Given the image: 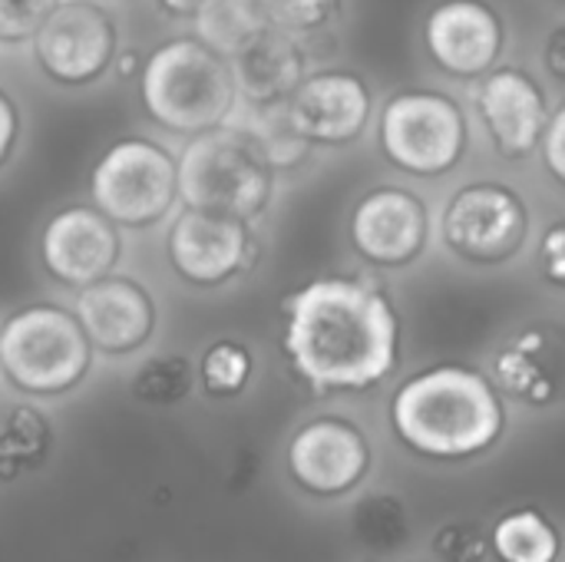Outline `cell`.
I'll return each instance as SVG.
<instances>
[{"instance_id":"6da1fadb","label":"cell","mask_w":565,"mask_h":562,"mask_svg":"<svg viewBox=\"0 0 565 562\" xmlns=\"http://www.w3.org/2000/svg\"><path fill=\"white\" fill-rule=\"evenodd\" d=\"M285 351L315 391L371 388L397 361V315L361 278H318L288 301Z\"/></svg>"},{"instance_id":"7a4b0ae2","label":"cell","mask_w":565,"mask_h":562,"mask_svg":"<svg viewBox=\"0 0 565 562\" xmlns=\"http://www.w3.org/2000/svg\"><path fill=\"white\" fill-rule=\"evenodd\" d=\"M391 417L414 450L434 457L477 454L503 427V407L487 378L454 364L411 378L397 391Z\"/></svg>"},{"instance_id":"3957f363","label":"cell","mask_w":565,"mask_h":562,"mask_svg":"<svg viewBox=\"0 0 565 562\" xmlns=\"http://www.w3.org/2000/svg\"><path fill=\"white\" fill-rule=\"evenodd\" d=\"M139 93L162 129L192 136L218 126L238 99L228 60L195 36L156 46L139 66Z\"/></svg>"},{"instance_id":"277c9868","label":"cell","mask_w":565,"mask_h":562,"mask_svg":"<svg viewBox=\"0 0 565 562\" xmlns=\"http://www.w3.org/2000/svg\"><path fill=\"white\" fill-rule=\"evenodd\" d=\"M175 189L185 209L252 222L275 195V169L228 126L202 129L175 162Z\"/></svg>"},{"instance_id":"5b68a950","label":"cell","mask_w":565,"mask_h":562,"mask_svg":"<svg viewBox=\"0 0 565 562\" xmlns=\"http://www.w3.org/2000/svg\"><path fill=\"white\" fill-rule=\"evenodd\" d=\"M89 348L79 321L56 305L23 308L0 328V368L33 394L73 388L89 368Z\"/></svg>"},{"instance_id":"8992f818","label":"cell","mask_w":565,"mask_h":562,"mask_svg":"<svg viewBox=\"0 0 565 562\" xmlns=\"http://www.w3.org/2000/svg\"><path fill=\"white\" fill-rule=\"evenodd\" d=\"M89 195L93 209H99L113 225H156L179 199L175 159L152 139H119L96 162L89 176Z\"/></svg>"},{"instance_id":"52a82bcc","label":"cell","mask_w":565,"mask_h":562,"mask_svg":"<svg viewBox=\"0 0 565 562\" xmlns=\"http://www.w3.org/2000/svg\"><path fill=\"white\" fill-rule=\"evenodd\" d=\"M381 149L404 172L444 176L467 149L463 109L444 93H401L381 113Z\"/></svg>"},{"instance_id":"ba28073f","label":"cell","mask_w":565,"mask_h":562,"mask_svg":"<svg viewBox=\"0 0 565 562\" xmlns=\"http://www.w3.org/2000/svg\"><path fill=\"white\" fill-rule=\"evenodd\" d=\"M530 229L523 199L500 182H473L444 209L447 245L470 262H507L520 252Z\"/></svg>"},{"instance_id":"9c48e42d","label":"cell","mask_w":565,"mask_h":562,"mask_svg":"<svg viewBox=\"0 0 565 562\" xmlns=\"http://www.w3.org/2000/svg\"><path fill=\"white\" fill-rule=\"evenodd\" d=\"M30 40L43 73L66 86L96 79L116 56V26L89 0H60Z\"/></svg>"},{"instance_id":"30bf717a","label":"cell","mask_w":565,"mask_h":562,"mask_svg":"<svg viewBox=\"0 0 565 562\" xmlns=\"http://www.w3.org/2000/svg\"><path fill=\"white\" fill-rule=\"evenodd\" d=\"M122 242L116 225L89 205L56 212L40 235V258L46 272L73 288L106 278L119 262Z\"/></svg>"},{"instance_id":"8fae6325","label":"cell","mask_w":565,"mask_h":562,"mask_svg":"<svg viewBox=\"0 0 565 562\" xmlns=\"http://www.w3.org/2000/svg\"><path fill=\"white\" fill-rule=\"evenodd\" d=\"M427 205L397 185L367 192L351 215L354 248L374 265H407L427 245Z\"/></svg>"},{"instance_id":"7c38bea8","label":"cell","mask_w":565,"mask_h":562,"mask_svg":"<svg viewBox=\"0 0 565 562\" xmlns=\"http://www.w3.org/2000/svg\"><path fill=\"white\" fill-rule=\"evenodd\" d=\"M172 268L192 285H218L248 265V222L185 209L169 229Z\"/></svg>"},{"instance_id":"4fadbf2b","label":"cell","mask_w":565,"mask_h":562,"mask_svg":"<svg viewBox=\"0 0 565 562\" xmlns=\"http://www.w3.org/2000/svg\"><path fill=\"white\" fill-rule=\"evenodd\" d=\"M288 113L295 129L308 142L341 146L358 139L361 129L367 126L371 89L354 73H341V70L315 73L291 89Z\"/></svg>"},{"instance_id":"5bb4252c","label":"cell","mask_w":565,"mask_h":562,"mask_svg":"<svg viewBox=\"0 0 565 562\" xmlns=\"http://www.w3.org/2000/svg\"><path fill=\"white\" fill-rule=\"evenodd\" d=\"M86 341L106 354H126L149 341L156 308L146 288L129 278H99L79 288L76 315Z\"/></svg>"},{"instance_id":"9a60e30c","label":"cell","mask_w":565,"mask_h":562,"mask_svg":"<svg viewBox=\"0 0 565 562\" xmlns=\"http://www.w3.org/2000/svg\"><path fill=\"white\" fill-rule=\"evenodd\" d=\"M434 60L454 76L487 73L503 50V23L483 0H444L424 26Z\"/></svg>"},{"instance_id":"2e32d148","label":"cell","mask_w":565,"mask_h":562,"mask_svg":"<svg viewBox=\"0 0 565 562\" xmlns=\"http://www.w3.org/2000/svg\"><path fill=\"white\" fill-rule=\"evenodd\" d=\"M480 116L493 136V146L507 159H523L540 146L546 126V96L523 70H497L483 79L477 93Z\"/></svg>"},{"instance_id":"e0dca14e","label":"cell","mask_w":565,"mask_h":562,"mask_svg":"<svg viewBox=\"0 0 565 562\" xmlns=\"http://www.w3.org/2000/svg\"><path fill=\"white\" fill-rule=\"evenodd\" d=\"M364 467L367 447L351 424L315 421L291 441V470L305 487L318 494H338L351 487Z\"/></svg>"},{"instance_id":"ac0fdd59","label":"cell","mask_w":565,"mask_h":562,"mask_svg":"<svg viewBox=\"0 0 565 562\" xmlns=\"http://www.w3.org/2000/svg\"><path fill=\"white\" fill-rule=\"evenodd\" d=\"M235 76V93L252 103L288 99L291 89L308 76V53L298 33L271 23L255 43L228 60Z\"/></svg>"},{"instance_id":"d6986e66","label":"cell","mask_w":565,"mask_h":562,"mask_svg":"<svg viewBox=\"0 0 565 562\" xmlns=\"http://www.w3.org/2000/svg\"><path fill=\"white\" fill-rule=\"evenodd\" d=\"M222 126L242 132L271 169H291L311 149V142L291 123L288 99H271V103H252V99L238 103L235 99L228 116L222 119Z\"/></svg>"},{"instance_id":"ffe728a7","label":"cell","mask_w":565,"mask_h":562,"mask_svg":"<svg viewBox=\"0 0 565 562\" xmlns=\"http://www.w3.org/2000/svg\"><path fill=\"white\" fill-rule=\"evenodd\" d=\"M195 40H202L218 56L232 60L248 43H255L268 26V10L262 0H202L192 13Z\"/></svg>"},{"instance_id":"44dd1931","label":"cell","mask_w":565,"mask_h":562,"mask_svg":"<svg viewBox=\"0 0 565 562\" xmlns=\"http://www.w3.org/2000/svg\"><path fill=\"white\" fill-rule=\"evenodd\" d=\"M546 335L540 328L523 331L507 344L497 358V378L507 391L526 394V397H543L550 384V368H546Z\"/></svg>"},{"instance_id":"7402d4cb","label":"cell","mask_w":565,"mask_h":562,"mask_svg":"<svg viewBox=\"0 0 565 562\" xmlns=\"http://www.w3.org/2000/svg\"><path fill=\"white\" fill-rule=\"evenodd\" d=\"M493 547L507 562H553L556 533L540 513H513L497 527Z\"/></svg>"},{"instance_id":"603a6c76","label":"cell","mask_w":565,"mask_h":562,"mask_svg":"<svg viewBox=\"0 0 565 562\" xmlns=\"http://www.w3.org/2000/svg\"><path fill=\"white\" fill-rule=\"evenodd\" d=\"M252 374V358L242 344L232 341H218L209 348V354L202 358V381L212 394H235L245 388Z\"/></svg>"},{"instance_id":"cb8c5ba5","label":"cell","mask_w":565,"mask_h":562,"mask_svg":"<svg viewBox=\"0 0 565 562\" xmlns=\"http://www.w3.org/2000/svg\"><path fill=\"white\" fill-rule=\"evenodd\" d=\"M60 0H0V43H20L36 33Z\"/></svg>"},{"instance_id":"d4e9b609","label":"cell","mask_w":565,"mask_h":562,"mask_svg":"<svg viewBox=\"0 0 565 562\" xmlns=\"http://www.w3.org/2000/svg\"><path fill=\"white\" fill-rule=\"evenodd\" d=\"M268 10V20L301 33V30H315L321 23H328V17L334 13L338 0H262Z\"/></svg>"},{"instance_id":"484cf974","label":"cell","mask_w":565,"mask_h":562,"mask_svg":"<svg viewBox=\"0 0 565 562\" xmlns=\"http://www.w3.org/2000/svg\"><path fill=\"white\" fill-rule=\"evenodd\" d=\"M563 139H565V109H556V113L546 119V126H543V132H540V142H543L546 166H550V172H553L559 182H563V176H565Z\"/></svg>"},{"instance_id":"4316f807","label":"cell","mask_w":565,"mask_h":562,"mask_svg":"<svg viewBox=\"0 0 565 562\" xmlns=\"http://www.w3.org/2000/svg\"><path fill=\"white\" fill-rule=\"evenodd\" d=\"M543 262H546V275L553 285L565 282V229L563 222H556L546 238H543Z\"/></svg>"},{"instance_id":"83f0119b","label":"cell","mask_w":565,"mask_h":562,"mask_svg":"<svg viewBox=\"0 0 565 562\" xmlns=\"http://www.w3.org/2000/svg\"><path fill=\"white\" fill-rule=\"evenodd\" d=\"M13 142H17V106H13V99L0 89V162L10 156Z\"/></svg>"},{"instance_id":"f1b7e54d","label":"cell","mask_w":565,"mask_h":562,"mask_svg":"<svg viewBox=\"0 0 565 562\" xmlns=\"http://www.w3.org/2000/svg\"><path fill=\"white\" fill-rule=\"evenodd\" d=\"M169 13H179V17H192L195 13V7L202 3V0H159Z\"/></svg>"},{"instance_id":"f546056e","label":"cell","mask_w":565,"mask_h":562,"mask_svg":"<svg viewBox=\"0 0 565 562\" xmlns=\"http://www.w3.org/2000/svg\"><path fill=\"white\" fill-rule=\"evenodd\" d=\"M116 60H119V73H122V76H132V70L142 66V60H139L136 53H122V56H116Z\"/></svg>"},{"instance_id":"4dcf8cb0","label":"cell","mask_w":565,"mask_h":562,"mask_svg":"<svg viewBox=\"0 0 565 562\" xmlns=\"http://www.w3.org/2000/svg\"><path fill=\"white\" fill-rule=\"evenodd\" d=\"M559 46H563V33L556 30V36H553V56H550V60H553V73H556V76H563V63H559Z\"/></svg>"}]
</instances>
